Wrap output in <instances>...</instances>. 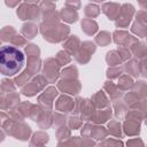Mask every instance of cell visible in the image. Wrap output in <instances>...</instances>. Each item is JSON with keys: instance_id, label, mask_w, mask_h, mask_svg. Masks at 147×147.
Masks as SVG:
<instances>
[{"instance_id": "6da1fadb", "label": "cell", "mask_w": 147, "mask_h": 147, "mask_svg": "<svg viewBox=\"0 0 147 147\" xmlns=\"http://www.w3.org/2000/svg\"><path fill=\"white\" fill-rule=\"evenodd\" d=\"M25 56L18 48L6 45L0 49V69L3 76H14L23 68Z\"/></svg>"}]
</instances>
